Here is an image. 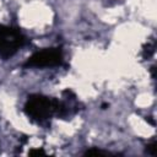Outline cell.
Returning a JSON list of instances; mask_svg holds the SVG:
<instances>
[{"label":"cell","instance_id":"6da1fadb","mask_svg":"<svg viewBox=\"0 0 157 157\" xmlns=\"http://www.w3.org/2000/svg\"><path fill=\"white\" fill-rule=\"evenodd\" d=\"M71 90L63 91L65 101H59L54 97H48L39 93H33L27 97V101L23 107V112L27 118L38 125H47L53 117L67 118L78 112L76 99L67 103Z\"/></svg>","mask_w":157,"mask_h":157},{"label":"cell","instance_id":"7a4b0ae2","mask_svg":"<svg viewBox=\"0 0 157 157\" xmlns=\"http://www.w3.org/2000/svg\"><path fill=\"white\" fill-rule=\"evenodd\" d=\"M28 42L18 27L0 25V58L4 60L13 56Z\"/></svg>","mask_w":157,"mask_h":157},{"label":"cell","instance_id":"3957f363","mask_svg":"<svg viewBox=\"0 0 157 157\" xmlns=\"http://www.w3.org/2000/svg\"><path fill=\"white\" fill-rule=\"evenodd\" d=\"M64 64V54L61 47L44 48L34 52L23 64V67H54Z\"/></svg>","mask_w":157,"mask_h":157},{"label":"cell","instance_id":"277c9868","mask_svg":"<svg viewBox=\"0 0 157 157\" xmlns=\"http://www.w3.org/2000/svg\"><path fill=\"white\" fill-rule=\"evenodd\" d=\"M155 48H156V42H155V40H152L151 44L147 43V44L144 47V49H142V56H144V59H148V58L155 53Z\"/></svg>","mask_w":157,"mask_h":157},{"label":"cell","instance_id":"5b68a950","mask_svg":"<svg viewBox=\"0 0 157 157\" xmlns=\"http://www.w3.org/2000/svg\"><path fill=\"white\" fill-rule=\"evenodd\" d=\"M85 155H109V152H107V151H102V150L96 148V147H92V148L85 151Z\"/></svg>","mask_w":157,"mask_h":157},{"label":"cell","instance_id":"8992f818","mask_svg":"<svg viewBox=\"0 0 157 157\" xmlns=\"http://www.w3.org/2000/svg\"><path fill=\"white\" fill-rule=\"evenodd\" d=\"M146 147H147V148H146V151H147L150 155L156 156V147H157V142H156V140H153L152 142H150Z\"/></svg>","mask_w":157,"mask_h":157},{"label":"cell","instance_id":"52a82bcc","mask_svg":"<svg viewBox=\"0 0 157 157\" xmlns=\"http://www.w3.org/2000/svg\"><path fill=\"white\" fill-rule=\"evenodd\" d=\"M28 155H29V156H34V155H45V152L42 151V150H32V151L28 152Z\"/></svg>","mask_w":157,"mask_h":157}]
</instances>
